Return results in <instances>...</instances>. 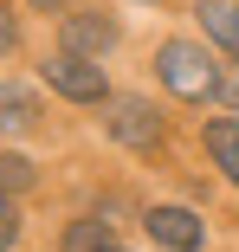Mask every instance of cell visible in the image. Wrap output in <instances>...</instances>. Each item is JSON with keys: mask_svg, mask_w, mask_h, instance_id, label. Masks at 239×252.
Segmentation results:
<instances>
[{"mask_svg": "<svg viewBox=\"0 0 239 252\" xmlns=\"http://www.w3.org/2000/svg\"><path fill=\"white\" fill-rule=\"evenodd\" d=\"M32 7H65V0H32Z\"/></svg>", "mask_w": 239, "mask_h": 252, "instance_id": "5bb4252c", "label": "cell"}, {"mask_svg": "<svg viewBox=\"0 0 239 252\" xmlns=\"http://www.w3.org/2000/svg\"><path fill=\"white\" fill-rule=\"evenodd\" d=\"M39 71H45V84H52L59 97H71V104H97V97H104V71L90 65V59H78V52L45 59Z\"/></svg>", "mask_w": 239, "mask_h": 252, "instance_id": "7a4b0ae2", "label": "cell"}, {"mask_svg": "<svg viewBox=\"0 0 239 252\" xmlns=\"http://www.w3.org/2000/svg\"><path fill=\"white\" fill-rule=\"evenodd\" d=\"M110 136L129 142V149H149L162 136V123H155V110L142 104V97H117V104H110Z\"/></svg>", "mask_w": 239, "mask_h": 252, "instance_id": "277c9868", "label": "cell"}, {"mask_svg": "<svg viewBox=\"0 0 239 252\" xmlns=\"http://www.w3.org/2000/svg\"><path fill=\"white\" fill-rule=\"evenodd\" d=\"M149 7H155V0H149Z\"/></svg>", "mask_w": 239, "mask_h": 252, "instance_id": "9a60e30c", "label": "cell"}, {"mask_svg": "<svg viewBox=\"0 0 239 252\" xmlns=\"http://www.w3.org/2000/svg\"><path fill=\"white\" fill-rule=\"evenodd\" d=\"M110 45H117V20H104V13H71L65 20V52L90 59V52H110Z\"/></svg>", "mask_w": 239, "mask_h": 252, "instance_id": "5b68a950", "label": "cell"}, {"mask_svg": "<svg viewBox=\"0 0 239 252\" xmlns=\"http://www.w3.org/2000/svg\"><path fill=\"white\" fill-rule=\"evenodd\" d=\"M142 226H149V239H162L168 252H201V239H207V226L187 214V207H155Z\"/></svg>", "mask_w": 239, "mask_h": 252, "instance_id": "3957f363", "label": "cell"}, {"mask_svg": "<svg viewBox=\"0 0 239 252\" xmlns=\"http://www.w3.org/2000/svg\"><path fill=\"white\" fill-rule=\"evenodd\" d=\"M201 26H207L213 45H226V52L239 59V7H233V0H207V7H201Z\"/></svg>", "mask_w": 239, "mask_h": 252, "instance_id": "8992f818", "label": "cell"}, {"mask_svg": "<svg viewBox=\"0 0 239 252\" xmlns=\"http://www.w3.org/2000/svg\"><path fill=\"white\" fill-rule=\"evenodd\" d=\"M65 252H117L110 246V220H71L65 226Z\"/></svg>", "mask_w": 239, "mask_h": 252, "instance_id": "ba28073f", "label": "cell"}, {"mask_svg": "<svg viewBox=\"0 0 239 252\" xmlns=\"http://www.w3.org/2000/svg\"><path fill=\"white\" fill-rule=\"evenodd\" d=\"M207 156L226 168V181L239 188V123H207Z\"/></svg>", "mask_w": 239, "mask_h": 252, "instance_id": "52a82bcc", "label": "cell"}, {"mask_svg": "<svg viewBox=\"0 0 239 252\" xmlns=\"http://www.w3.org/2000/svg\"><path fill=\"white\" fill-rule=\"evenodd\" d=\"M155 65H162V84H168L175 97H187V104H201V97H213V91H220L213 59L201 52V45H187V39H168Z\"/></svg>", "mask_w": 239, "mask_h": 252, "instance_id": "6da1fadb", "label": "cell"}, {"mask_svg": "<svg viewBox=\"0 0 239 252\" xmlns=\"http://www.w3.org/2000/svg\"><path fill=\"white\" fill-rule=\"evenodd\" d=\"M20 239V214H13V200L0 194V246H13Z\"/></svg>", "mask_w": 239, "mask_h": 252, "instance_id": "8fae6325", "label": "cell"}, {"mask_svg": "<svg viewBox=\"0 0 239 252\" xmlns=\"http://www.w3.org/2000/svg\"><path fill=\"white\" fill-rule=\"evenodd\" d=\"M213 97H226V110H233V117H239V71H226V78H220V91H213Z\"/></svg>", "mask_w": 239, "mask_h": 252, "instance_id": "7c38bea8", "label": "cell"}, {"mask_svg": "<svg viewBox=\"0 0 239 252\" xmlns=\"http://www.w3.org/2000/svg\"><path fill=\"white\" fill-rule=\"evenodd\" d=\"M26 181H32V162H26V156H0V188L13 194V188H26Z\"/></svg>", "mask_w": 239, "mask_h": 252, "instance_id": "30bf717a", "label": "cell"}, {"mask_svg": "<svg viewBox=\"0 0 239 252\" xmlns=\"http://www.w3.org/2000/svg\"><path fill=\"white\" fill-rule=\"evenodd\" d=\"M39 123V104L26 91H13V84H0V129H32Z\"/></svg>", "mask_w": 239, "mask_h": 252, "instance_id": "9c48e42d", "label": "cell"}, {"mask_svg": "<svg viewBox=\"0 0 239 252\" xmlns=\"http://www.w3.org/2000/svg\"><path fill=\"white\" fill-rule=\"evenodd\" d=\"M13 39H20V32H13V13L0 7V52H13Z\"/></svg>", "mask_w": 239, "mask_h": 252, "instance_id": "4fadbf2b", "label": "cell"}]
</instances>
